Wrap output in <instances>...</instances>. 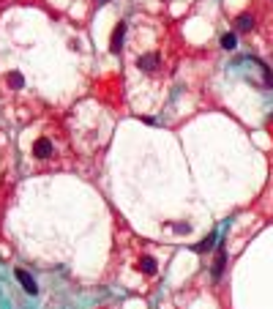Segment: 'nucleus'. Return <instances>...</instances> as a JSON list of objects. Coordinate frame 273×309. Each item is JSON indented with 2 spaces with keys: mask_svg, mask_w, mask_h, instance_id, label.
I'll return each mask as SVG.
<instances>
[{
  "mask_svg": "<svg viewBox=\"0 0 273 309\" xmlns=\"http://www.w3.org/2000/svg\"><path fill=\"white\" fill-rule=\"evenodd\" d=\"M221 47H224V49H235V47H238V36H235V33H224V36H221Z\"/></svg>",
  "mask_w": 273,
  "mask_h": 309,
  "instance_id": "0eeeda50",
  "label": "nucleus"
},
{
  "mask_svg": "<svg viewBox=\"0 0 273 309\" xmlns=\"http://www.w3.org/2000/svg\"><path fill=\"white\" fill-rule=\"evenodd\" d=\"M224 260H227V252H224V247H219L216 260H213V279H219V276H221V271H224Z\"/></svg>",
  "mask_w": 273,
  "mask_h": 309,
  "instance_id": "423d86ee",
  "label": "nucleus"
},
{
  "mask_svg": "<svg viewBox=\"0 0 273 309\" xmlns=\"http://www.w3.org/2000/svg\"><path fill=\"white\" fill-rule=\"evenodd\" d=\"M134 71L148 83H161L167 74V58L159 47H142V39L134 36Z\"/></svg>",
  "mask_w": 273,
  "mask_h": 309,
  "instance_id": "f257e3e1",
  "label": "nucleus"
},
{
  "mask_svg": "<svg viewBox=\"0 0 273 309\" xmlns=\"http://www.w3.org/2000/svg\"><path fill=\"white\" fill-rule=\"evenodd\" d=\"M96 3H107V0H96Z\"/></svg>",
  "mask_w": 273,
  "mask_h": 309,
  "instance_id": "1a4fd4ad",
  "label": "nucleus"
},
{
  "mask_svg": "<svg viewBox=\"0 0 273 309\" xmlns=\"http://www.w3.org/2000/svg\"><path fill=\"white\" fill-rule=\"evenodd\" d=\"M136 271H142L145 276H156V271H159V263H156V257H151V255H142L140 260H136Z\"/></svg>",
  "mask_w": 273,
  "mask_h": 309,
  "instance_id": "7ed1b4c3",
  "label": "nucleus"
},
{
  "mask_svg": "<svg viewBox=\"0 0 273 309\" xmlns=\"http://www.w3.org/2000/svg\"><path fill=\"white\" fill-rule=\"evenodd\" d=\"M213 241H216V233H210L208 238H202V241L197 244V247H194V252H208L210 247H213Z\"/></svg>",
  "mask_w": 273,
  "mask_h": 309,
  "instance_id": "6e6552de",
  "label": "nucleus"
},
{
  "mask_svg": "<svg viewBox=\"0 0 273 309\" xmlns=\"http://www.w3.org/2000/svg\"><path fill=\"white\" fill-rule=\"evenodd\" d=\"M30 159L36 165H52L58 159V140L52 134H39L30 145Z\"/></svg>",
  "mask_w": 273,
  "mask_h": 309,
  "instance_id": "f03ea898",
  "label": "nucleus"
},
{
  "mask_svg": "<svg viewBox=\"0 0 273 309\" xmlns=\"http://www.w3.org/2000/svg\"><path fill=\"white\" fill-rule=\"evenodd\" d=\"M17 279H20V285L25 287V293H30V295L39 293V285H36V279L28 274V271H22V268H20V271H17Z\"/></svg>",
  "mask_w": 273,
  "mask_h": 309,
  "instance_id": "39448f33",
  "label": "nucleus"
},
{
  "mask_svg": "<svg viewBox=\"0 0 273 309\" xmlns=\"http://www.w3.org/2000/svg\"><path fill=\"white\" fill-rule=\"evenodd\" d=\"M123 39H126V22H117V28L112 30V41H109V49H112L115 55H120Z\"/></svg>",
  "mask_w": 273,
  "mask_h": 309,
  "instance_id": "20e7f679",
  "label": "nucleus"
}]
</instances>
